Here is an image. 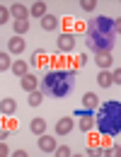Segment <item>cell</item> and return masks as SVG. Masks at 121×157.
Wrapping results in <instances>:
<instances>
[{
	"mask_svg": "<svg viewBox=\"0 0 121 157\" xmlns=\"http://www.w3.org/2000/svg\"><path fill=\"white\" fill-rule=\"evenodd\" d=\"M73 116L80 118V121H78V126H80L82 133H90V131L95 128V111H90V109H75V111H73Z\"/></svg>",
	"mask_w": 121,
	"mask_h": 157,
	"instance_id": "obj_5",
	"label": "cell"
},
{
	"mask_svg": "<svg viewBox=\"0 0 121 157\" xmlns=\"http://www.w3.org/2000/svg\"><path fill=\"white\" fill-rule=\"evenodd\" d=\"M24 48H27V41L22 39V36H12V39L7 41V51H10V53H15V56H20Z\"/></svg>",
	"mask_w": 121,
	"mask_h": 157,
	"instance_id": "obj_9",
	"label": "cell"
},
{
	"mask_svg": "<svg viewBox=\"0 0 121 157\" xmlns=\"http://www.w3.org/2000/svg\"><path fill=\"white\" fill-rule=\"evenodd\" d=\"M121 20H111L107 15H97L95 20L87 22L85 27V44L92 53H100V51H111L114 48V39L121 29Z\"/></svg>",
	"mask_w": 121,
	"mask_h": 157,
	"instance_id": "obj_1",
	"label": "cell"
},
{
	"mask_svg": "<svg viewBox=\"0 0 121 157\" xmlns=\"http://www.w3.org/2000/svg\"><path fill=\"white\" fill-rule=\"evenodd\" d=\"M22 90L24 92H32V90H39V78L37 75H32V73H27V75H22Z\"/></svg>",
	"mask_w": 121,
	"mask_h": 157,
	"instance_id": "obj_11",
	"label": "cell"
},
{
	"mask_svg": "<svg viewBox=\"0 0 121 157\" xmlns=\"http://www.w3.org/2000/svg\"><path fill=\"white\" fill-rule=\"evenodd\" d=\"M41 56H44V51H41V48H39V51H34V53H32V63H34V65H39V58H41Z\"/></svg>",
	"mask_w": 121,
	"mask_h": 157,
	"instance_id": "obj_27",
	"label": "cell"
},
{
	"mask_svg": "<svg viewBox=\"0 0 121 157\" xmlns=\"http://www.w3.org/2000/svg\"><path fill=\"white\" fill-rule=\"evenodd\" d=\"M46 12H49V10H46V2H32V5H29V15H32V17H39L41 20Z\"/></svg>",
	"mask_w": 121,
	"mask_h": 157,
	"instance_id": "obj_16",
	"label": "cell"
},
{
	"mask_svg": "<svg viewBox=\"0 0 121 157\" xmlns=\"http://www.w3.org/2000/svg\"><path fill=\"white\" fill-rule=\"evenodd\" d=\"M10 65H12V60H10V53H0V73L10 70Z\"/></svg>",
	"mask_w": 121,
	"mask_h": 157,
	"instance_id": "obj_21",
	"label": "cell"
},
{
	"mask_svg": "<svg viewBox=\"0 0 121 157\" xmlns=\"http://www.w3.org/2000/svg\"><path fill=\"white\" fill-rule=\"evenodd\" d=\"M82 109H90V111L97 109V94L95 92H85L82 94Z\"/></svg>",
	"mask_w": 121,
	"mask_h": 157,
	"instance_id": "obj_14",
	"label": "cell"
},
{
	"mask_svg": "<svg viewBox=\"0 0 121 157\" xmlns=\"http://www.w3.org/2000/svg\"><path fill=\"white\" fill-rule=\"evenodd\" d=\"M111 85H121V70H111Z\"/></svg>",
	"mask_w": 121,
	"mask_h": 157,
	"instance_id": "obj_25",
	"label": "cell"
},
{
	"mask_svg": "<svg viewBox=\"0 0 121 157\" xmlns=\"http://www.w3.org/2000/svg\"><path fill=\"white\" fill-rule=\"evenodd\" d=\"M39 22H41V27H44L46 32H56V29H58V17H56V15H49V12H46Z\"/></svg>",
	"mask_w": 121,
	"mask_h": 157,
	"instance_id": "obj_13",
	"label": "cell"
},
{
	"mask_svg": "<svg viewBox=\"0 0 121 157\" xmlns=\"http://www.w3.org/2000/svg\"><path fill=\"white\" fill-rule=\"evenodd\" d=\"M87 60H90V58H87V56H85V53H82V56H78V65H85V63H87Z\"/></svg>",
	"mask_w": 121,
	"mask_h": 157,
	"instance_id": "obj_30",
	"label": "cell"
},
{
	"mask_svg": "<svg viewBox=\"0 0 121 157\" xmlns=\"http://www.w3.org/2000/svg\"><path fill=\"white\" fill-rule=\"evenodd\" d=\"M7 20H10V10L0 5V27H2V24H5V22H7Z\"/></svg>",
	"mask_w": 121,
	"mask_h": 157,
	"instance_id": "obj_24",
	"label": "cell"
},
{
	"mask_svg": "<svg viewBox=\"0 0 121 157\" xmlns=\"http://www.w3.org/2000/svg\"><path fill=\"white\" fill-rule=\"evenodd\" d=\"M95 123H97V131L107 138H119L121 136V101L119 99H109L100 104L95 109Z\"/></svg>",
	"mask_w": 121,
	"mask_h": 157,
	"instance_id": "obj_3",
	"label": "cell"
},
{
	"mask_svg": "<svg viewBox=\"0 0 121 157\" xmlns=\"http://www.w3.org/2000/svg\"><path fill=\"white\" fill-rule=\"evenodd\" d=\"M7 155H10V147H7V145L0 140V157H7Z\"/></svg>",
	"mask_w": 121,
	"mask_h": 157,
	"instance_id": "obj_28",
	"label": "cell"
},
{
	"mask_svg": "<svg viewBox=\"0 0 121 157\" xmlns=\"http://www.w3.org/2000/svg\"><path fill=\"white\" fill-rule=\"evenodd\" d=\"M97 82H100V87H111V73H109V70H102Z\"/></svg>",
	"mask_w": 121,
	"mask_h": 157,
	"instance_id": "obj_20",
	"label": "cell"
},
{
	"mask_svg": "<svg viewBox=\"0 0 121 157\" xmlns=\"http://www.w3.org/2000/svg\"><path fill=\"white\" fill-rule=\"evenodd\" d=\"M29 131H32L34 136L46 133V121H44V118H32V123H29Z\"/></svg>",
	"mask_w": 121,
	"mask_h": 157,
	"instance_id": "obj_18",
	"label": "cell"
},
{
	"mask_svg": "<svg viewBox=\"0 0 121 157\" xmlns=\"http://www.w3.org/2000/svg\"><path fill=\"white\" fill-rule=\"evenodd\" d=\"M80 5H82V10H85V12H92V10L97 7V2H95V0H82Z\"/></svg>",
	"mask_w": 121,
	"mask_h": 157,
	"instance_id": "obj_23",
	"label": "cell"
},
{
	"mask_svg": "<svg viewBox=\"0 0 121 157\" xmlns=\"http://www.w3.org/2000/svg\"><path fill=\"white\" fill-rule=\"evenodd\" d=\"M10 133H12V128H0V140H5Z\"/></svg>",
	"mask_w": 121,
	"mask_h": 157,
	"instance_id": "obj_29",
	"label": "cell"
},
{
	"mask_svg": "<svg viewBox=\"0 0 121 157\" xmlns=\"http://www.w3.org/2000/svg\"><path fill=\"white\" fill-rule=\"evenodd\" d=\"M37 143H39V150H41V152H53V150H56V145H58V143H56V138L49 136V133H41Z\"/></svg>",
	"mask_w": 121,
	"mask_h": 157,
	"instance_id": "obj_7",
	"label": "cell"
},
{
	"mask_svg": "<svg viewBox=\"0 0 121 157\" xmlns=\"http://www.w3.org/2000/svg\"><path fill=\"white\" fill-rule=\"evenodd\" d=\"M12 29H15V36H24L29 32V20H15L12 22Z\"/></svg>",
	"mask_w": 121,
	"mask_h": 157,
	"instance_id": "obj_15",
	"label": "cell"
},
{
	"mask_svg": "<svg viewBox=\"0 0 121 157\" xmlns=\"http://www.w3.org/2000/svg\"><path fill=\"white\" fill-rule=\"evenodd\" d=\"M95 63L100 65L102 70L111 68V63H114V58H111V51H100V53H95Z\"/></svg>",
	"mask_w": 121,
	"mask_h": 157,
	"instance_id": "obj_10",
	"label": "cell"
},
{
	"mask_svg": "<svg viewBox=\"0 0 121 157\" xmlns=\"http://www.w3.org/2000/svg\"><path fill=\"white\" fill-rule=\"evenodd\" d=\"M87 155H90V157H100V155H104V147H90Z\"/></svg>",
	"mask_w": 121,
	"mask_h": 157,
	"instance_id": "obj_26",
	"label": "cell"
},
{
	"mask_svg": "<svg viewBox=\"0 0 121 157\" xmlns=\"http://www.w3.org/2000/svg\"><path fill=\"white\" fill-rule=\"evenodd\" d=\"M10 70H12V73H15L17 78H22V75H27V73H29V65H27L24 60H12Z\"/></svg>",
	"mask_w": 121,
	"mask_h": 157,
	"instance_id": "obj_17",
	"label": "cell"
},
{
	"mask_svg": "<svg viewBox=\"0 0 121 157\" xmlns=\"http://www.w3.org/2000/svg\"><path fill=\"white\" fill-rule=\"evenodd\" d=\"M17 111V101L12 97H5V99H0V114H5V116H12Z\"/></svg>",
	"mask_w": 121,
	"mask_h": 157,
	"instance_id": "obj_12",
	"label": "cell"
},
{
	"mask_svg": "<svg viewBox=\"0 0 121 157\" xmlns=\"http://www.w3.org/2000/svg\"><path fill=\"white\" fill-rule=\"evenodd\" d=\"M7 10H10V17L15 20H29V7H24L22 2H12Z\"/></svg>",
	"mask_w": 121,
	"mask_h": 157,
	"instance_id": "obj_8",
	"label": "cell"
},
{
	"mask_svg": "<svg viewBox=\"0 0 121 157\" xmlns=\"http://www.w3.org/2000/svg\"><path fill=\"white\" fill-rule=\"evenodd\" d=\"M53 152H58V157H70V147H68V145H56V150H53Z\"/></svg>",
	"mask_w": 121,
	"mask_h": 157,
	"instance_id": "obj_22",
	"label": "cell"
},
{
	"mask_svg": "<svg viewBox=\"0 0 121 157\" xmlns=\"http://www.w3.org/2000/svg\"><path fill=\"white\" fill-rule=\"evenodd\" d=\"M75 46H78V36L73 32H60L58 34V39H56V51L58 53H70V51H75Z\"/></svg>",
	"mask_w": 121,
	"mask_h": 157,
	"instance_id": "obj_4",
	"label": "cell"
},
{
	"mask_svg": "<svg viewBox=\"0 0 121 157\" xmlns=\"http://www.w3.org/2000/svg\"><path fill=\"white\" fill-rule=\"evenodd\" d=\"M73 85H75V70L73 68H51L41 75V92L53 99L68 97Z\"/></svg>",
	"mask_w": 121,
	"mask_h": 157,
	"instance_id": "obj_2",
	"label": "cell"
},
{
	"mask_svg": "<svg viewBox=\"0 0 121 157\" xmlns=\"http://www.w3.org/2000/svg\"><path fill=\"white\" fill-rule=\"evenodd\" d=\"M29 97H27V101H29V106H39L41 101H44V92L41 90H32V92H27Z\"/></svg>",
	"mask_w": 121,
	"mask_h": 157,
	"instance_id": "obj_19",
	"label": "cell"
},
{
	"mask_svg": "<svg viewBox=\"0 0 121 157\" xmlns=\"http://www.w3.org/2000/svg\"><path fill=\"white\" fill-rule=\"evenodd\" d=\"M73 128H75V121L70 116H63V118L56 121V136H68Z\"/></svg>",
	"mask_w": 121,
	"mask_h": 157,
	"instance_id": "obj_6",
	"label": "cell"
}]
</instances>
